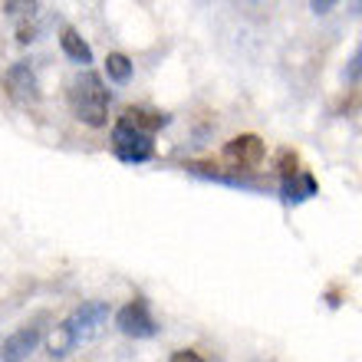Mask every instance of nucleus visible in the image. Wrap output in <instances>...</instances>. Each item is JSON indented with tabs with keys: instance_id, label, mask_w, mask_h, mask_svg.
I'll use <instances>...</instances> for the list:
<instances>
[{
	"instance_id": "obj_4",
	"label": "nucleus",
	"mask_w": 362,
	"mask_h": 362,
	"mask_svg": "<svg viewBox=\"0 0 362 362\" xmlns=\"http://www.w3.org/2000/svg\"><path fill=\"white\" fill-rule=\"evenodd\" d=\"M115 326H119V333L132 336V339H148V336L158 333V323H155L152 310H148V300L145 296H135L129 303L115 313Z\"/></svg>"
},
{
	"instance_id": "obj_11",
	"label": "nucleus",
	"mask_w": 362,
	"mask_h": 362,
	"mask_svg": "<svg viewBox=\"0 0 362 362\" xmlns=\"http://www.w3.org/2000/svg\"><path fill=\"white\" fill-rule=\"evenodd\" d=\"M105 76L112 79V83H129L132 79V59L125 57V53H109L105 57Z\"/></svg>"
},
{
	"instance_id": "obj_1",
	"label": "nucleus",
	"mask_w": 362,
	"mask_h": 362,
	"mask_svg": "<svg viewBox=\"0 0 362 362\" xmlns=\"http://www.w3.org/2000/svg\"><path fill=\"white\" fill-rule=\"evenodd\" d=\"M105 320H109V303H105V300H89V303L76 306V310L57 326V333L49 336V356H53V359H63V356H69L76 346L89 343L105 326Z\"/></svg>"
},
{
	"instance_id": "obj_10",
	"label": "nucleus",
	"mask_w": 362,
	"mask_h": 362,
	"mask_svg": "<svg viewBox=\"0 0 362 362\" xmlns=\"http://www.w3.org/2000/svg\"><path fill=\"white\" fill-rule=\"evenodd\" d=\"M59 47H63V53H66L73 63H79L83 69H89V63H93V49H89V43L79 37L73 27H63V33H59Z\"/></svg>"
},
{
	"instance_id": "obj_5",
	"label": "nucleus",
	"mask_w": 362,
	"mask_h": 362,
	"mask_svg": "<svg viewBox=\"0 0 362 362\" xmlns=\"http://www.w3.org/2000/svg\"><path fill=\"white\" fill-rule=\"evenodd\" d=\"M280 175H284V201H286V204H300V201H306V198H313V194H316V178L310 172H303V168H300L296 155L284 152Z\"/></svg>"
},
{
	"instance_id": "obj_6",
	"label": "nucleus",
	"mask_w": 362,
	"mask_h": 362,
	"mask_svg": "<svg viewBox=\"0 0 362 362\" xmlns=\"http://www.w3.org/2000/svg\"><path fill=\"white\" fill-rule=\"evenodd\" d=\"M264 155H267L264 139L254 135V132H244V135H238V139H230V142L224 145V158H228L238 172H250V168H257V165L264 162Z\"/></svg>"
},
{
	"instance_id": "obj_14",
	"label": "nucleus",
	"mask_w": 362,
	"mask_h": 362,
	"mask_svg": "<svg viewBox=\"0 0 362 362\" xmlns=\"http://www.w3.org/2000/svg\"><path fill=\"white\" fill-rule=\"evenodd\" d=\"M310 7H313L316 13H329V10H333V0H323V4H320V0H313Z\"/></svg>"
},
{
	"instance_id": "obj_7",
	"label": "nucleus",
	"mask_w": 362,
	"mask_h": 362,
	"mask_svg": "<svg viewBox=\"0 0 362 362\" xmlns=\"http://www.w3.org/2000/svg\"><path fill=\"white\" fill-rule=\"evenodd\" d=\"M43 320V316H40ZM40 320H33V323L20 326L17 333H10L4 343H0V362H27L30 353L40 346V339H43V326H40Z\"/></svg>"
},
{
	"instance_id": "obj_13",
	"label": "nucleus",
	"mask_w": 362,
	"mask_h": 362,
	"mask_svg": "<svg viewBox=\"0 0 362 362\" xmlns=\"http://www.w3.org/2000/svg\"><path fill=\"white\" fill-rule=\"evenodd\" d=\"M4 10H7V13H33L37 4H4Z\"/></svg>"
},
{
	"instance_id": "obj_3",
	"label": "nucleus",
	"mask_w": 362,
	"mask_h": 362,
	"mask_svg": "<svg viewBox=\"0 0 362 362\" xmlns=\"http://www.w3.org/2000/svg\"><path fill=\"white\" fill-rule=\"evenodd\" d=\"M112 152L125 165H145L155 158V142H152V135H142V132H135V129H129V125L115 122Z\"/></svg>"
},
{
	"instance_id": "obj_2",
	"label": "nucleus",
	"mask_w": 362,
	"mask_h": 362,
	"mask_svg": "<svg viewBox=\"0 0 362 362\" xmlns=\"http://www.w3.org/2000/svg\"><path fill=\"white\" fill-rule=\"evenodd\" d=\"M66 99L69 109L83 125H93V129H103L109 122V103H112V93L105 86V79L93 69H79L76 76L69 79L66 86Z\"/></svg>"
},
{
	"instance_id": "obj_8",
	"label": "nucleus",
	"mask_w": 362,
	"mask_h": 362,
	"mask_svg": "<svg viewBox=\"0 0 362 362\" xmlns=\"http://www.w3.org/2000/svg\"><path fill=\"white\" fill-rule=\"evenodd\" d=\"M4 86H7V95L20 105H33L40 99V83L37 73L30 63H13V66L4 73Z\"/></svg>"
},
{
	"instance_id": "obj_9",
	"label": "nucleus",
	"mask_w": 362,
	"mask_h": 362,
	"mask_svg": "<svg viewBox=\"0 0 362 362\" xmlns=\"http://www.w3.org/2000/svg\"><path fill=\"white\" fill-rule=\"evenodd\" d=\"M119 122L129 125V129H135V132L142 135H152L158 132V129H165V125L172 122L165 112H155V109H142V105H129L122 115H119Z\"/></svg>"
},
{
	"instance_id": "obj_12",
	"label": "nucleus",
	"mask_w": 362,
	"mask_h": 362,
	"mask_svg": "<svg viewBox=\"0 0 362 362\" xmlns=\"http://www.w3.org/2000/svg\"><path fill=\"white\" fill-rule=\"evenodd\" d=\"M168 362H204V359H201V353H194V349H175Z\"/></svg>"
}]
</instances>
